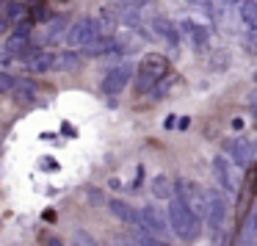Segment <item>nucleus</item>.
I'll return each instance as SVG.
<instances>
[{
	"instance_id": "1",
	"label": "nucleus",
	"mask_w": 257,
	"mask_h": 246,
	"mask_svg": "<svg viewBox=\"0 0 257 246\" xmlns=\"http://www.w3.org/2000/svg\"><path fill=\"white\" fill-rule=\"evenodd\" d=\"M166 218H169V227H172V232L177 235L180 240L191 243V240L199 238V232H202V218L196 216V213H191L180 199H172V202H169Z\"/></svg>"
},
{
	"instance_id": "2",
	"label": "nucleus",
	"mask_w": 257,
	"mask_h": 246,
	"mask_svg": "<svg viewBox=\"0 0 257 246\" xmlns=\"http://www.w3.org/2000/svg\"><path fill=\"white\" fill-rule=\"evenodd\" d=\"M169 75V61L161 56V53H147L144 58L136 67V91L144 94V91H152L163 78Z\"/></svg>"
},
{
	"instance_id": "3",
	"label": "nucleus",
	"mask_w": 257,
	"mask_h": 246,
	"mask_svg": "<svg viewBox=\"0 0 257 246\" xmlns=\"http://www.w3.org/2000/svg\"><path fill=\"white\" fill-rule=\"evenodd\" d=\"M174 199H180L185 207H188L191 213H196V216H207V191L202 188L199 183H194V180H185L180 177L177 183H174Z\"/></svg>"
},
{
	"instance_id": "4",
	"label": "nucleus",
	"mask_w": 257,
	"mask_h": 246,
	"mask_svg": "<svg viewBox=\"0 0 257 246\" xmlns=\"http://www.w3.org/2000/svg\"><path fill=\"white\" fill-rule=\"evenodd\" d=\"M100 39V25H97V20H91V17H80V20H75L72 25H69V31H67V45L69 47H75V50H86V47L91 45V42H97Z\"/></svg>"
},
{
	"instance_id": "5",
	"label": "nucleus",
	"mask_w": 257,
	"mask_h": 246,
	"mask_svg": "<svg viewBox=\"0 0 257 246\" xmlns=\"http://www.w3.org/2000/svg\"><path fill=\"white\" fill-rule=\"evenodd\" d=\"M210 172H213V180H216V185L224 191V194H235V191L240 188L238 180H235V163L229 161L227 155H216L210 161Z\"/></svg>"
},
{
	"instance_id": "6",
	"label": "nucleus",
	"mask_w": 257,
	"mask_h": 246,
	"mask_svg": "<svg viewBox=\"0 0 257 246\" xmlns=\"http://www.w3.org/2000/svg\"><path fill=\"white\" fill-rule=\"evenodd\" d=\"M207 224H210L213 238H221L224 232V221H227V199H224L221 191H207Z\"/></svg>"
},
{
	"instance_id": "7",
	"label": "nucleus",
	"mask_w": 257,
	"mask_h": 246,
	"mask_svg": "<svg viewBox=\"0 0 257 246\" xmlns=\"http://www.w3.org/2000/svg\"><path fill=\"white\" fill-rule=\"evenodd\" d=\"M130 78H133V67L130 64H119V67H111L105 75H102V83H100V91L102 94H119V91H124V86L130 83Z\"/></svg>"
},
{
	"instance_id": "8",
	"label": "nucleus",
	"mask_w": 257,
	"mask_h": 246,
	"mask_svg": "<svg viewBox=\"0 0 257 246\" xmlns=\"http://www.w3.org/2000/svg\"><path fill=\"white\" fill-rule=\"evenodd\" d=\"M224 152L229 155V161L235 163V166H249L251 158H254V144H251L249 139H227L224 141Z\"/></svg>"
},
{
	"instance_id": "9",
	"label": "nucleus",
	"mask_w": 257,
	"mask_h": 246,
	"mask_svg": "<svg viewBox=\"0 0 257 246\" xmlns=\"http://www.w3.org/2000/svg\"><path fill=\"white\" fill-rule=\"evenodd\" d=\"M141 229H147L150 235L161 238V235L169 229V218L161 213V207H155V205H144V207H141Z\"/></svg>"
},
{
	"instance_id": "10",
	"label": "nucleus",
	"mask_w": 257,
	"mask_h": 246,
	"mask_svg": "<svg viewBox=\"0 0 257 246\" xmlns=\"http://www.w3.org/2000/svg\"><path fill=\"white\" fill-rule=\"evenodd\" d=\"M254 202H257V166H251L246 172V180H243L240 194H238V213L243 216L249 207H254Z\"/></svg>"
},
{
	"instance_id": "11",
	"label": "nucleus",
	"mask_w": 257,
	"mask_h": 246,
	"mask_svg": "<svg viewBox=\"0 0 257 246\" xmlns=\"http://www.w3.org/2000/svg\"><path fill=\"white\" fill-rule=\"evenodd\" d=\"M108 210H111L119 221L130 224L133 229H141V213L136 210L133 205H127L124 199H111V202H108Z\"/></svg>"
},
{
	"instance_id": "12",
	"label": "nucleus",
	"mask_w": 257,
	"mask_h": 246,
	"mask_svg": "<svg viewBox=\"0 0 257 246\" xmlns=\"http://www.w3.org/2000/svg\"><path fill=\"white\" fill-rule=\"evenodd\" d=\"M180 28H183V34L191 39V45H194V47L207 50V45H210V31H207L205 25H199L196 20H183Z\"/></svg>"
},
{
	"instance_id": "13",
	"label": "nucleus",
	"mask_w": 257,
	"mask_h": 246,
	"mask_svg": "<svg viewBox=\"0 0 257 246\" xmlns=\"http://www.w3.org/2000/svg\"><path fill=\"white\" fill-rule=\"evenodd\" d=\"M58 64V53H50V50H36L34 56L28 58V69L34 75H45V72H53Z\"/></svg>"
},
{
	"instance_id": "14",
	"label": "nucleus",
	"mask_w": 257,
	"mask_h": 246,
	"mask_svg": "<svg viewBox=\"0 0 257 246\" xmlns=\"http://www.w3.org/2000/svg\"><path fill=\"white\" fill-rule=\"evenodd\" d=\"M152 31H158V36H161V39H166L169 45L177 50V45H180V31H177V25H174L172 20L155 17V20H152Z\"/></svg>"
},
{
	"instance_id": "15",
	"label": "nucleus",
	"mask_w": 257,
	"mask_h": 246,
	"mask_svg": "<svg viewBox=\"0 0 257 246\" xmlns=\"http://www.w3.org/2000/svg\"><path fill=\"white\" fill-rule=\"evenodd\" d=\"M152 196L155 199H166V202L174 199V183L169 180V174H155L152 177Z\"/></svg>"
},
{
	"instance_id": "16",
	"label": "nucleus",
	"mask_w": 257,
	"mask_h": 246,
	"mask_svg": "<svg viewBox=\"0 0 257 246\" xmlns=\"http://www.w3.org/2000/svg\"><path fill=\"white\" fill-rule=\"evenodd\" d=\"M238 14H240V23H243L251 34H257V0H240Z\"/></svg>"
},
{
	"instance_id": "17",
	"label": "nucleus",
	"mask_w": 257,
	"mask_h": 246,
	"mask_svg": "<svg viewBox=\"0 0 257 246\" xmlns=\"http://www.w3.org/2000/svg\"><path fill=\"white\" fill-rule=\"evenodd\" d=\"M238 240H240V246H254L257 243V202H254V207H251L249 218H246L243 232H240Z\"/></svg>"
},
{
	"instance_id": "18",
	"label": "nucleus",
	"mask_w": 257,
	"mask_h": 246,
	"mask_svg": "<svg viewBox=\"0 0 257 246\" xmlns=\"http://www.w3.org/2000/svg\"><path fill=\"white\" fill-rule=\"evenodd\" d=\"M97 25H100V36H111L113 34V28H116V14H113L111 6L100 9V20H97Z\"/></svg>"
},
{
	"instance_id": "19",
	"label": "nucleus",
	"mask_w": 257,
	"mask_h": 246,
	"mask_svg": "<svg viewBox=\"0 0 257 246\" xmlns=\"http://www.w3.org/2000/svg\"><path fill=\"white\" fill-rule=\"evenodd\" d=\"M207 67H210L213 72H224V69L229 67V53H227V50L210 53V58H207Z\"/></svg>"
},
{
	"instance_id": "20",
	"label": "nucleus",
	"mask_w": 257,
	"mask_h": 246,
	"mask_svg": "<svg viewBox=\"0 0 257 246\" xmlns=\"http://www.w3.org/2000/svg\"><path fill=\"white\" fill-rule=\"evenodd\" d=\"M12 91L20 100H36V83H31V80H17Z\"/></svg>"
},
{
	"instance_id": "21",
	"label": "nucleus",
	"mask_w": 257,
	"mask_h": 246,
	"mask_svg": "<svg viewBox=\"0 0 257 246\" xmlns=\"http://www.w3.org/2000/svg\"><path fill=\"white\" fill-rule=\"evenodd\" d=\"M25 50H28V36H23V34H14L12 39L6 42L9 56H20V53H25Z\"/></svg>"
},
{
	"instance_id": "22",
	"label": "nucleus",
	"mask_w": 257,
	"mask_h": 246,
	"mask_svg": "<svg viewBox=\"0 0 257 246\" xmlns=\"http://www.w3.org/2000/svg\"><path fill=\"white\" fill-rule=\"evenodd\" d=\"M64 28H67V20H64V17H58L56 23H53L50 28H47V34H45V42H58L61 36H67V34H64Z\"/></svg>"
},
{
	"instance_id": "23",
	"label": "nucleus",
	"mask_w": 257,
	"mask_h": 246,
	"mask_svg": "<svg viewBox=\"0 0 257 246\" xmlns=\"http://www.w3.org/2000/svg\"><path fill=\"white\" fill-rule=\"evenodd\" d=\"M78 53H72V50H64V53H58V64H56V69H75L78 67Z\"/></svg>"
},
{
	"instance_id": "24",
	"label": "nucleus",
	"mask_w": 257,
	"mask_h": 246,
	"mask_svg": "<svg viewBox=\"0 0 257 246\" xmlns=\"http://www.w3.org/2000/svg\"><path fill=\"white\" fill-rule=\"evenodd\" d=\"M136 243H139V246H169L166 240H161V238H155V235H150L147 229H139V232H136Z\"/></svg>"
},
{
	"instance_id": "25",
	"label": "nucleus",
	"mask_w": 257,
	"mask_h": 246,
	"mask_svg": "<svg viewBox=\"0 0 257 246\" xmlns=\"http://www.w3.org/2000/svg\"><path fill=\"white\" fill-rule=\"evenodd\" d=\"M172 83H174V78H163L161 83H158L155 89L150 91V100H155V102H158V100H163V97H166V91L172 89Z\"/></svg>"
},
{
	"instance_id": "26",
	"label": "nucleus",
	"mask_w": 257,
	"mask_h": 246,
	"mask_svg": "<svg viewBox=\"0 0 257 246\" xmlns=\"http://www.w3.org/2000/svg\"><path fill=\"white\" fill-rule=\"evenodd\" d=\"M14 83H17V80H14V75H9V72H3V69H0V94H3V91H12Z\"/></svg>"
},
{
	"instance_id": "27",
	"label": "nucleus",
	"mask_w": 257,
	"mask_h": 246,
	"mask_svg": "<svg viewBox=\"0 0 257 246\" xmlns=\"http://www.w3.org/2000/svg\"><path fill=\"white\" fill-rule=\"evenodd\" d=\"M3 6H6V3H3ZM9 28H12V20H9L6 9H0V34H6Z\"/></svg>"
},
{
	"instance_id": "28",
	"label": "nucleus",
	"mask_w": 257,
	"mask_h": 246,
	"mask_svg": "<svg viewBox=\"0 0 257 246\" xmlns=\"http://www.w3.org/2000/svg\"><path fill=\"white\" fill-rule=\"evenodd\" d=\"M246 50H249L251 56H257V36H254V34H251L249 39H246Z\"/></svg>"
},
{
	"instance_id": "29",
	"label": "nucleus",
	"mask_w": 257,
	"mask_h": 246,
	"mask_svg": "<svg viewBox=\"0 0 257 246\" xmlns=\"http://www.w3.org/2000/svg\"><path fill=\"white\" fill-rule=\"evenodd\" d=\"M177 119H180V116H166V119H163V128H166V130L177 128Z\"/></svg>"
},
{
	"instance_id": "30",
	"label": "nucleus",
	"mask_w": 257,
	"mask_h": 246,
	"mask_svg": "<svg viewBox=\"0 0 257 246\" xmlns=\"http://www.w3.org/2000/svg\"><path fill=\"white\" fill-rule=\"evenodd\" d=\"M42 163H45V169H47V172H53V169H56V166H58V163H56V161H53V158H45V161H42Z\"/></svg>"
},
{
	"instance_id": "31",
	"label": "nucleus",
	"mask_w": 257,
	"mask_h": 246,
	"mask_svg": "<svg viewBox=\"0 0 257 246\" xmlns=\"http://www.w3.org/2000/svg\"><path fill=\"white\" fill-rule=\"evenodd\" d=\"M188 122H191V116H180V122H177V128H188Z\"/></svg>"
},
{
	"instance_id": "32",
	"label": "nucleus",
	"mask_w": 257,
	"mask_h": 246,
	"mask_svg": "<svg viewBox=\"0 0 257 246\" xmlns=\"http://www.w3.org/2000/svg\"><path fill=\"white\" fill-rule=\"evenodd\" d=\"M141 3H147V0H124V6H141Z\"/></svg>"
},
{
	"instance_id": "33",
	"label": "nucleus",
	"mask_w": 257,
	"mask_h": 246,
	"mask_svg": "<svg viewBox=\"0 0 257 246\" xmlns=\"http://www.w3.org/2000/svg\"><path fill=\"white\" fill-rule=\"evenodd\" d=\"M249 102H251V105L257 108V89H254V91H251V94H249Z\"/></svg>"
},
{
	"instance_id": "34",
	"label": "nucleus",
	"mask_w": 257,
	"mask_h": 246,
	"mask_svg": "<svg viewBox=\"0 0 257 246\" xmlns=\"http://www.w3.org/2000/svg\"><path fill=\"white\" fill-rule=\"evenodd\" d=\"M251 80H254V83H257V69H254V75H251Z\"/></svg>"
},
{
	"instance_id": "35",
	"label": "nucleus",
	"mask_w": 257,
	"mask_h": 246,
	"mask_svg": "<svg viewBox=\"0 0 257 246\" xmlns=\"http://www.w3.org/2000/svg\"><path fill=\"white\" fill-rule=\"evenodd\" d=\"M124 246H139V243H124Z\"/></svg>"
}]
</instances>
